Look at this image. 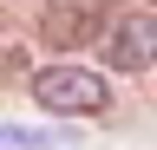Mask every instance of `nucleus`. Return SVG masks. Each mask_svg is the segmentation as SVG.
Masks as SVG:
<instances>
[{
    "instance_id": "nucleus-1",
    "label": "nucleus",
    "mask_w": 157,
    "mask_h": 150,
    "mask_svg": "<svg viewBox=\"0 0 157 150\" xmlns=\"http://www.w3.org/2000/svg\"><path fill=\"white\" fill-rule=\"evenodd\" d=\"M33 104L39 111H59V118H92V111L111 104V85L98 79L92 65L59 59V65H39L33 72Z\"/></svg>"
},
{
    "instance_id": "nucleus-2",
    "label": "nucleus",
    "mask_w": 157,
    "mask_h": 150,
    "mask_svg": "<svg viewBox=\"0 0 157 150\" xmlns=\"http://www.w3.org/2000/svg\"><path fill=\"white\" fill-rule=\"evenodd\" d=\"M98 46H105V65L111 72H151L157 65V13H144V7L111 13L105 33H98Z\"/></svg>"
}]
</instances>
